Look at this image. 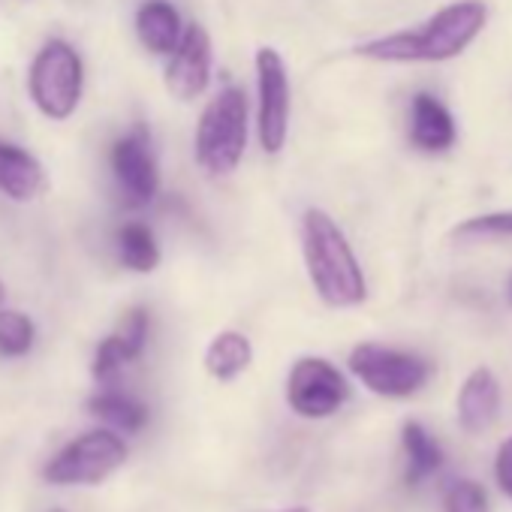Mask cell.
<instances>
[{
    "instance_id": "cell-18",
    "label": "cell",
    "mask_w": 512,
    "mask_h": 512,
    "mask_svg": "<svg viewBox=\"0 0 512 512\" xmlns=\"http://www.w3.org/2000/svg\"><path fill=\"white\" fill-rule=\"evenodd\" d=\"M88 410L91 416H97L100 422L118 428V431H142V425L148 422V410L142 401L130 398V395H121V392H103L97 398L88 401Z\"/></svg>"
},
{
    "instance_id": "cell-24",
    "label": "cell",
    "mask_w": 512,
    "mask_h": 512,
    "mask_svg": "<svg viewBox=\"0 0 512 512\" xmlns=\"http://www.w3.org/2000/svg\"><path fill=\"white\" fill-rule=\"evenodd\" d=\"M494 476H497V485L503 488V494H509V497H512V437H506V440H503V446L497 449Z\"/></svg>"
},
{
    "instance_id": "cell-3",
    "label": "cell",
    "mask_w": 512,
    "mask_h": 512,
    "mask_svg": "<svg viewBox=\"0 0 512 512\" xmlns=\"http://www.w3.org/2000/svg\"><path fill=\"white\" fill-rule=\"evenodd\" d=\"M247 136H250L247 94L238 85H226L205 103L199 115V124L193 133L196 166L208 178L232 175L244 160Z\"/></svg>"
},
{
    "instance_id": "cell-15",
    "label": "cell",
    "mask_w": 512,
    "mask_h": 512,
    "mask_svg": "<svg viewBox=\"0 0 512 512\" xmlns=\"http://www.w3.org/2000/svg\"><path fill=\"white\" fill-rule=\"evenodd\" d=\"M202 365L205 371L220 380V383H229L235 377H241L250 365H253V344L247 335L235 332V329H226V332H217L208 347H205V356H202Z\"/></svg>"
},
{
    "instance_id": "cell-25",
    "label": "cell",
    "mask_w": 512,
    "mask_h": 512,
    "mask_svg": "<svg viewBox=\"0 0 512 512\" xmlns=\"http://www.w3.org/2000/svg\"><path fill=\"white\" fill-rule=\"evenodd\" d=\"M272 512H311V509H305V506H290V509H272Z\"/></svg>"
},
{
    "instance_id": "cell-19",
    "label": "cell",
    "mask_w": 512,
    "mask_h": 512,
    "mask_svg": "<svg viewBox=\"0 0 512 512\" xmlns=\"http://www.w3.org/2000/svg\"><path fill=\"white\" fill-rule=\"evenodd\" d=\"M34 338H37V329L25 311L0 308V356L19 359V356L31 353Z\"/></svg>"
},
{
    "instance_id": "cell-10",
    "label": "cell",
    "mask_w": 512,
    "mask_h": 512,
    "mask_svg": "<svg viewBox=\"0 0 512 512\" xmlns=\"http://www.w3.org/2000/svg\"><path fill=\"white\" fill-rule=\"evenodd\" d=\"M211 64H214V52H211L208 31L196 22L184 25L181 40L166 64V76H163L166 91L181 103L202 97L211 82Z\"/></svg>"
},
{
    "instance_id": "cell-2",
    "label": "cell",
    "mask_w": 512,
    "mask_h": 512,
    "mask_svg": "<svg viewBox=\"0 0 512 512\" xmlns=\"http://www.w3.org/2000/svg\"><path fill=\"white\" fill-rule=\"evenodd\" d=\"M302 256L308 281L323 305L344 311L368 299V281L359 256L329 211L308 208L302 214Z\"/></svg>"
},
{
    "instance_id": "cell-7",
    "label": "cell",
    "mask_w": 512,
    "mask_h": 512,
    "mask_svg": "<svg viewBox=\"0 0 512 512\" xmlns=\"http://www.w3.org/2000/svg\"><path fill=\"white\" fill-rule=\"evenodd\" d=\"M127 461V446L112 428H97L67 443L49 464L46 482L52 485H97Z\"/></svg>"
},
{
    "instance_id": "cell-11",
    "label": "cell",
    "mask_w": 512,
    "mask_h": 512,
    "mask_svg": "<svg viewBox=\"0 0 512 512\" xmlns=\"http://www.w3.org/2000/svg\"><path fill=\"white\" fill-rule=\"evenodd\" d=\"M43 190H46L43 163L28 148L0 139V193L19 205H28L40 199Z\"/></svg>"
},
{
    "instance_id": "cell-6",
    "label": "cell",
    "mask_w": 512,
    "mask_h": 512,
    "mask_svg": "<svg viewBox=\"0 0 512 512\" xmlns=\"http://www.w3.org/2000/svg\"><path fill=\"white\" fill-rule=\"evenodd\" d=\"M347 365L365 389L383 398H410L428 383L431 374V365L422 356L383 344L353 347Z\"/></svg>"
},
{
    "instance_id": "cell-12",
    "label": "cell",
    "mask_w": 512,
    "mask_h": 512,
    "mask_svg": "<svg viewBox=\"0 0 512 512\" xmlns=\"http://www.w3.org/2000/svg\"><path fill=\"white\" fill-rule=\"evenodd\" d=\"M458 127L452 112L434 94H416L410 103V142L425 154H443L455 145Z\"/></svg>"
},
{
    "instance_id": "cell-17",
    "label": "cell",
    "mask_w": 512,
    "mask_h": 512,
    "mask_svg": "<svg viewBox=\"0 0 512 512\" xmlns=\"http://www.w3.org/2000/svg\"><path fill=\"white\" fill-rule=\"evenodd\" d=\"M401 443H404V455H407V482L410 485L428 479L431 473H437L443 467V449H440V443L419 422H407L404 425Z\"/></svg>"
},
{
    "instance_id": "cell-4",
    "label": "cell",
    "mask_w": 512,
    "mask_h": 512,
    "mask_svg": "<svg viewBox=\"0 0 512 512\" xmlns=\"http://www.w3.org/2000/svg\"><path fill=\"white\" fill-rule=\"evenodd\" d=\"M85 91L82 55L67 40H49L34 55L28 70V94L37 112L49 121H67L76 115Z\"/></svg>"
},
{
    "instance_id": "cell-22",
    "label": "cell",
    "mask_w": 512,
    "mask_h": 512,
    "mask_svg": "<svg viewBox=\"0 0 512 512\" xmlns=\"http://www.w3.org/2000/svg\"><path fill=\"white\" fill-rule=\"evenodd\" d=\"M115 335L124 341L127 353L133 359H139L145 353V344H148V311L145 308H130L124 314V320H121V326H118Z\"/></svg>"
},
{
    "instance_id": "cell-20",
    "label": "cell",
    "mask_w": 512,
    "mask_h": 512,
    "mask_svg": "<svg viewBox=\"0 0 512 512\" xmlns=\"http://www.w3.org/2000/svg\"><path fill=\"white\" fill-rule=\"evenodd\" d=\"M452 238L467 241H485V238H512V208L509 211H491L479 217H467L452 229Z\"/></svg>"
},
{
    "instance_id": "cell-14",
    "label": "cell",
    "mask_w": 512,
    "mask_h": 512,
    "mask_svg": "<svg viewBox=\"0 0 512 512\" xmlns=\"http://www.w3.org/2000/svg\"><path fill=\"white\" fill-rule=\"evenodd\" d=\"M133 25H136V37H139L142 49L157 58H169L184 31V22L169 0H145V4L136 10Z\"/></svg>"
},
{
    "instance_id": "cell-26",
    "label": "cell",
    "mask_w": 512,
    "mask_h": 512,
    "mask_svg": "<svg viewBox=\"0 0 512 512\" xmlns=\"http://www.w3.org/2000/svg\"><path fill=\"white\" fill-rule=\"evenodd\" d=\"M4 302H7V287H4V281H0V308H4Z\"/></svg>"
},
{
    "instance_id": "cell-1",
    "label": "cell",
    "mask_w": 512,
    "mask_h": 512,
    "mask_svg": "<svg viewBox=\"0 0 512 512\" xmlns=\"http://www.w3.org/2000/svg\"><path fill=\"white\" fill-rule=\"evenodd\" d=\"M485 22L488 7L482 0H455L422 25L356 46V55L380 64H443L458 58L482 34Z\"/></svg>"
},
{
    "instance_id": "cell-9",
    "label": "cell",
    "mask_w": 512,
    "mask_h": 512,
    "mask_svg": "<svg viewBox=\"0 0 512 512\" xmlns=\"http://www.w3.org/2000/svg\"><path fill=\"white\" fill-rule=\"evenodd\" d=\"M109 163H112V175L121 190V199L130 208H145L154 202L160 190V169H157L151 133L145 127H133L130 133H124L112 145Z\"/></svg>"
},
{
    "instance_id": "cell-21",
    "label": "cell",
    "mask_w": 512,
    "mask_h": 512,
    "mask_svg": "<svg viewBox=\"0 0 512 512\" xmlns=\"http://www.w3.org/2000/svg\"><path fill=\"white\" fill-rule=\"evenodd\" d=\"M130 362H136V359L127 353L124 341L112 332L106 341H100V347H97V353H94V362H91V374H94L100 383H109V380H115L118 371H121L124 365H130Z\"/></svg>"
},
{
    "instance_id": "cell-27",
    "label": "cell",
    "mask_w": 512,
    "mask_h": 512,
    "mask_svg": "<svg viewBox=\"0 0 512 512\" xmlns=\"http://www.w3.org/2000/svg\"><path fill=\"white\" fill-rule=\"evenodd\" d=\"M509 302H512V278H509Z\"/></svg>"
},
{
    "instance_id": "cell-5",
    "label": "cell",
    "mask_w": 512,
    "mask_h": 512,
    "mask_svg": "<svg viewBox=\"0 0 512 512\" xmlns=\"http://www.w3.org/2000/svg\"><path fill=\"white\" fill-rule=\"evenodd\" d=\"M256 70V136L266 154H281L290 139V73L278 49L263 46L253 58Z\"/></svg>"
},
{
    "instance_id": "cell-16",
    "label": "cell",
    "mask_w": 512,
    "mask_h": 512,
    "mask_svg": "<svg viewBox=\"0 0 512 512\" xmlns=\"http://www.w3.org/2000/svg\"><path fill=\"white\" fill-rule=\"evenodd\" d=\"M115 250L124 269L136 275H151L160 266V244L148 223L130 220L115 232Z\"/></svg>"
},
{
    "instance_id": "cell-23",
    "label": "cell",
    "mask_w": 512,
    "mask_h": 512,
    "mask_svg": "<svg viewBox=\"0 0 512 512\" xmlns=\"http://www.w3.org/2000/svg\"><path fill=\"white\" fill-rule=\"evenodd\" d=\"M446 512H488V497L479 482L461 479L446 494Z\"/></svg>"
},
{
    "instance_id": "cell-8",
    "label": "cell",
    "mask_w": 512,
    "mask_h": 512,
    "mask_svg": "<svg viewBox=\"0 0 512 512\" xmlns=\"http://www.w3.org/2000/svg\"><path fill=\"white\" fill-rule=\"evenodd\" d=\"M350 398L347 377L320 356H305L290 368L287 377V401L305 419H326L344 407Z\"/></svg>"
},
{
    "instance_id": "cell-28",
    "label": "cell",
    "mask_w": 512,
    "mask_h": 512,
    "mask_svg": "<svg viewBox=\"0 0 512 512\" xmlns=\"http://www.w3.org/2000/svg\"><path fill=\"white\" fill-rule=\"evenodd\" d=\"M55 512H61V509H55Z\"/></svg>"
},
{
    "instance_id": "cell-13",
    "label": "cell",
    "mask_w": 512,
    "mask_h": 512,
    "mask_svg": "<svg viewBox=\"0 0 512 512\" xmlns=\"http://www.w3.org/2000/svg\"><path fill=\"white\" fill-rule=\"evenodd\" d=\"M500 410V386L488 368H476L467 374L458 392V422L464 431H485Z\"/></svg>"
}]
</instances>
